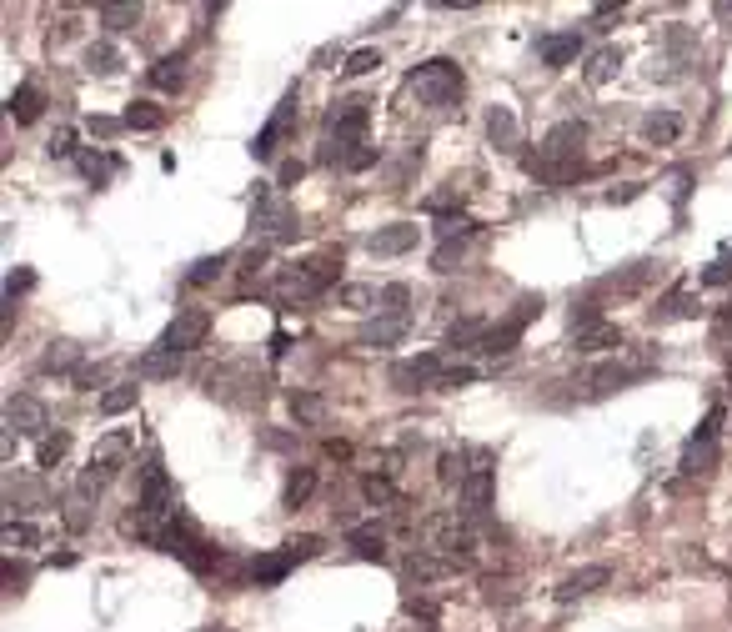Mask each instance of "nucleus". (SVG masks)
Segmentation results:
<instances>
[{"mask_svg":"<svg viewBox=\"0 0 732 632\" xmlns=\"http://www.w3.org/2000/svg\"><path fill=\"white\" fill-rule=\"evenodd\" d=\"M492 487H497V467H492V457H487V452H472V472H467V482L457 487V492H462V512L482 517V512L492 507Z\"/></svg>","mask_w":732,"mask_h":632,"instance_id":"14","label":"nucleus"},{"mask_svg":"<svg viewBox=\"0 0 732 632\" xmlns=\"http://www.w3.org/2000/svg\"><path fill=\"white\" fill-rule=\"evenodd\" d=\"M582 146H587V126H582V121H557V126L542 136L532 171H537L542 181H572V176H577Z\"/></svg>","mask_w":732,"mask_h":632,"instance_id":"3","label":"nucleus"},{"mask_svg":"<svg viewBox=\"0 0 732 632\" xmlns=\"http://www.w3.org/2000/svg\"><path fill=\"white\" fill-rule=\"evenodd\" d=\"M66 452H71V437H66V432H56V437H41V447H36V462H41V467H56Z\"/></svg>","mask_w":732,"mask_h":632,"instance_id":"46","label":"nucleus"},{"mask_svg":"<svg viewBox=\"0 0 732 632\" xmlns=\"http://www.w3.org/2000/svg\"><path fill=\"white\" fill-rule=\"evenodd\" d=\"M722 261H727V266H732V246H727V256H722Z\"/></svg>","mask_w":732,"mask_h":632,"instance_id":"60","label":"nucleus"},{"mask_svg":"<svg viewBox=\"0 0 732 632\" xmlns=\"http://www.w3.org/2000/svg\"><path fill=\"white\" fill-rule=\"evenodd\" d=\"M116 66H121L116 46H106V41H101V46H91V51H86V71H91V76H111Z\"/></svg>","mask_w":732,"mask_h":632,"instance_id":"44","label":"nucleus"},{"mask_svg":"<svg viewBox=\"0 0 732 632\" xmlns=\"http://www.w3.org/2000/svg\"><path fill=\"white\" fill-rule=\"evenodd\" d=\"M577 51H582V36H577V31H562V36H542V41H537L542 66H572Z\"/></svg>","mask_w":732,"mask_h":632,"instance_id":"24","label":"nucleus"},{"mask_svg":"<svg viewBox=\"0 0 732 632\" xmlns=\"http://www.w3.org/2000/svg\"><path fill=\"white\" fill-rule=\"evenodd\" d=\"M442 372H447V362H442L437 352H422V357H412V362H397V367H392V387H397V392L442 387Z\"/></svg>","mask_w":732,"mask_h":632,"instance_id":"15","label":"nucleus"},{"mask_svg":"<svg viewBox=\"0 0 732 632\" xmlns=\"http://www.w3.org/2000/svg\"><path fill=\"white\" fill-rule=\"evenodd\" d=\"M361 497L372 502V507H392L397 502V487L387 477H361Z\"/></svg>","mask_w":732,"mask_h":632,"instance_id":"43","label":"nucleus"},{"mask_svg":"<svg viewBox=\"0 0 732 632\" xmlns=\"http://www.w3.org/2000/svg\"><path fill=\"white\" fill-rule=\"evenodd\" d=\"M657 322H687V316H697V296L692 291H672V296H662L657 301Z\"/></svg>","mask_w":732,"mask_h":632,"instance_id":"30","label":"nucleus"},{"mask_svg":"<svg viewBox=\"0 0 732 632\" xmlns=\"http://www.w3.org/2000/svg\"><path fill=\"white\" fill-rule=\"evenodd\" d=\"M346 547H351L361 562H387V532H382L377 522L351 527V532H346Z\"/></svg>","mask_w":732,"mask_h":632,"instance_id":"23","label":"nucleus"},{"mask_svg":"<svg viewBox=\"0 0 732 632\" xmlns=\"http://www.w3.org/2000/svg\"><path fill=\"white\" fill-rule=\"evenodd\" d=\"M316 552H321V537H291L281 552L251 557V562H246V577H251V582H261V587H271V582H281L296 562H306V557H316Z\"/></svg>","mask_w":732,"mask_h":632,"instance_id":"9","label":"nucleus"},{"mask_svg":"<svg viewBox=\"0 0 732 632\" xmlns=\"http://www.w3.org/2000/svg\"><path fill=\"white\" fill-rule=\"evenodd\" d=\"M71 151H76V136H71V131H61V136L51 141V156H71Z\"/></svg>","mask_w":732,"mask_h":632,"instance_id":"56","label":"nucleus"},{"mask_svg":"<svg viewBox=\"0 0 732 632\" xmlns=\"http://www.w3.org/2000/svg\"><path fill=\"white\" fill-rule=\"evenodd\" d=\"M422 537H427V552H442V557H462L472 547V512H437L422 522ZM467 562V557H462Z\"/></svg>","mask_w":732,"mask_h":632,"instance_id":"8","label":"nucleus"},{"mask_svg":"<svg viewBox=\"0 0 732 632\" xmlns=\"http://www.w3.org/2000/svg\"><path fill=\"white\" fill-rule=\"evenodd\" d=\"M407 301H412V291H407L402 281H392V286H382L377 311H382V316H412V311H407Z\"/></svg>","mask_w":732,"mask_h":632,"instance_id":"40","label":"nucleus"},{"mask_svg":"<svg viewBox=\"0 0 732 632\" xmlns=\"http://www.w3.org/2000/svg\"><path fill=\"white\" fill-rule=\"evenodd\" d=\"M717 427H722V407H712V412L702 417V427H697V437H717Z\"/></svg>","mask_w":732,"mask_h":632,"instance_id":"55","label":"nucleus"},{"mask_svg":"<svg viewBox=\"0 0 732 632\" xmlns=\"http://www.w3.org/2000/svg\"><path fill=\"white\" fill-rule=\"evenodd\" d=\"M206 332H211V316H206L201 306H186V311L171 316V327L161 332L156 352H176V357H186V352H196V347L206 342Z\"/></svg>","mask_w":732,"mask_h":632,"instance_id":"10","label":"nucleus"},{"mask_svg":"<svg viewBox=\"0 0 732 632\" xmlns=\"http://www.w3.org/2000/svg\"><path fill=\"white\" fill-rule=\"evenodd\" d=\"M251 231H256L266 246H276V241H291V236L301 231V221H296V206L286 201V191H261V196L251 201Z\"/></svg>","mask_w":732,"mask_h":632,"instance_id":"6","label":"nucleus"},{"mask_svg":"<svg viewBox=\"0 0 732 632\" xmlns=\"http://www.w3.org/2000/svg\"><path fill=\"white\" fill-rule=\"evenodd\" d=\"M161 547L171 552V557H181L191 572H211L216 567V547L201 537V527L186 517V512H176V522L166 527V537H161Z\"/></svg>","mask_w":732,"mask_h":632,"instance_id":"7","label":"nucleus"},{"mask_svg":"<svg viewBox=\"0 0 732 632\" xmlns=\"http://www.w3.org/2000/svg\"><path fill=\"white\" fill-rule=\"evenodd\" d=\"M617 66H622V51H617V46H602V51H592V56H587L582 76H587L592 86H602V81H612V76H617Z\"/></svg>","mask_w":732,"mask_h":632,"instance_id":"29","label":"nucleus"},{"mask_svg":"<svg viewBox=\"0 0 732 632\" xmlns=\"http://www.w3.org/2000/svg\"><path fill=\"white\" fill-rule=\"evenodd\" d=\"M372 96H341L326 111V146H321V166H336L351 146H366V121H372Z\"/></svg>","mask_w":732,"mask_h":632,"instance_id":"2","label":"nucleus"},{"mask_svg":"<svg viewBox=\"0 0 732 632\" xmlns=\"http://www.w3.org/2000/svg\"><path fill=\"white\" fill-rule=\"evenodd\" d=\"M116 126H126V121H111V116H91V131H96V136H111Z\"/></svg>","mask_w":732,"mask_h":632,"instance_id":"58","label":"nucleus"},{"mask_svg":"<svg viewBox=\"0 0 732 632\" xmlns=\"http://www.w3.org/2000/svg\"><path fill=\"white\" fill-rule=\"evenodd\" d=\"M572 347H577V352L622 347V327H617V322H602L592 306H582V311H572Z\"/></svg>","mask_w":732,"mask_h":632,"instance_id":"13","label":"nucleus"},{"mask_svg":"<svg viewBox=\"0 0 732 632\" xmlns=\"http://www.w3.org/2000/svg\"><path fill=\"white\" fill-rule=\"evenodd\" d=\"M407 91H412L422 106L447 111V106L462 96V66L447 61V56H432V61H422V66L407 76Z\"/></svg>","mask_w":732,"mask_h":632,"instance_id":"4","label":"nucleus"},{"mask_svg":"<svg viewBox=\"0 0 732 632\" xmlns=\"http://www.w3.org/2000/svg\"><path fill=\"white\" fill-rule=\"evenodd\" d=\"M377 66H382V56H377V51H351L341 71H346V76H366V71H377Z\"/></svg>","mask_w":732,"mask_h":632,"instance_id":"49","label":"nucleus"},{"mask_svg":"<svg viewBox=\"0 0 732 632\" xmlns=\"http://www.w3.org/2000/svg\"><path fill=\"white\" fill-rule=\"evenodd\" d=\"M126 452H131V432H106L101 442H96V452H91V467H86V477H81V487H106L116 472H121V462H126Z\"/></svg>","mask_w":732,"mask_h":632,"instance_id":"12","label":"nucleus"},{"mask_svg":"<svg viewBox=\"0 0 732 632\" xmlns=\"http://www.w3.org/2000/svg\"><path fill=\"white\" fill-rule=\"evenodd\" d=\"M31 281H36L31 271H11V276H6V301L16 306V296H21V291H31Z\"/></svg>","mask_w":732,"mask_h":632,"instance_id":"53","label":"nucleus"},{"mask_svg":"<svg viewBox=\"0 0 732 632\" xmlns=\"http://www.w3.org/2000/svg\"><path fill=\"white\" fill-rule=\"evenodd\" d=\"M532 316H542V296H522V301H517V311H507L502 322H492V332H487L482 352H487V357L512 352V347H517V337H522V327L532 322Z\"/></svg>","mask_w":732,"mask_h":632,"instance_id":"11","label":"nucleus"},{"mask_svg":"<svg viewBox=\"0 0 732 632\" xmlns=\"http://www.w3.org/2000/svg\"><path fill=\"white\" fill-rule=\"evenodd\" d=\"M642 136H647V141H657V146H672V141L682 136V121H677L672 111H652V116L642 121Z\"/></svg>","mask_w":732,"mask_h":632,"instance_id":"32","label":"nucleus"},{"mask_svg":"<svg viewBox=\"0 0 732 632\" xmlns=\"http://www.w3.org/2000/svg\"><path fill=\"white\" fill-rule=\"evenodd\" d=\"M186 81V56H161L156 66H151V86L156 91H176Z\"/></svg>","mask_w":732,"mask_h":632,"instance_id":"34","label":"nucleus"},{"mask_svg":"<svg viewBox=\"0 0 732 632\" xmlns=\"http://www.w3.org/2000/svg\"><path fill=\"white\" fill-rule=\"evenodd\" d=\"M407 327H412V316H377V322H366L356 332V342L361 347H397L407 337Z\"/></svg>","mask_w":732,"mask_h":632,"instance_id":"19","label":"nucleus"},{"mask_svg":"<svg viewBox=\"0 0 732 632\" xmlns=\"http://www.w3.org/2000/svg\"><path fill=\"white\" fill-rule=\"evenodd\" d=\"M136 372H141V377H176V372H181V357H176V352H151V357L136 362Z\"/></svg>","mask_w":732,"mask_h":632,"instance_id":"41","label":"nucleus"},{"mask_svg":"<svg viewBox=\"0 0 732 632\" xmlns=\"http://www.w3.org/2000/svg\"><path fill=\"white\" fill-rule=\"evenodd\" d=\"M301 171H306L301 161H281V171H276V191H286L291 181H301Z\"/></svg>","mask_w":732,"mask_h":632,"instance_id":"54","label":"nucleus"},{"mask_svg":"<svg viewBox=\"0 0 732 632\" xmlns=\"http://www.w3.org/2000/svg\"><path fill=\"white\" fill-rule=\"evenodd\" d=\"M722 16H732V6H722Z\"/></svg>","mask_w":732,"mask_h":632,"instance_id":"61","label":"nucleus"},{"mask_svg":"<svg viewBox=\"0 0 732 632\" xmlns=\"http://www.w3.org/2000/svg\"><path fill=\"white\" fill-rule=\"evenodd\" d=\"M632 196H642V186H622V191H607V201L617 206V201H632Z\"/></svg>","mask_w":732,"mask_h":632,"instance_id":"59","label":"nucleus"},{"mask_svg":"<svg viewBox=\"0 0 732 632\" xmlns=\"http://www.w3.org/2000/svg\"><path fill=\"white\" fill-rule=\"evenodd\" d=\"M647 372H652L647 362H637V367H617V362H612V367H597V372L587 377V392H592V397H607V392H617V387H627V382H642Z\"/></svg>","mask_w":732,"mask_h":632,"instance_id":"20","label":"nucleus"},{"mask_svg":"<svg viewBox=\"0 0 732 632\" xmlns=\"http://www.w3.org/2000/svg\"><path fill=\"white\" fill-rule=\"evenodd\" d=\"M141 6H131V0H106L101 6V26H111V31H131V26H141Z\"/></svg>","mask_w":732,"mask_h":632,"instance_id":"31","label":"nucleus"},{"mask_svg":"<svg viewBox=\"0 0 732 632\" xmlns=\"http://www.w3.org/2000/svg\"><path fill=\"white\" fill-rule=\"evenodd\" d=\"M121 121H126L131 131H161V126H166V111H161V106H151V101H131Z\"/></svg>","mask_w":732,"mask_h":632,"instance_id":"35","label":"nucleus"},{"mask_svg":"<svg viewBox=\"0 0 732 632\" xmlns=\"http://www.w3.org/2000/svg\"><path fill=\"white\" fill-rule=\"evenodd\" d=\"M487 136H492L497 151H517V116H512L507 106H492V116H487Z\"/></svg>","mask_w":732,"mask_h":632,"instance_id":"28","label":"nucleus"},{"mask_svg":"<svg viewBox=\"0 0 732 632\" xmlns=\"http://www.w3.org/2000/svg\"><path fill=\"white\" fill-rule=\"evenodd\" d=\"M336 271H341V251H321V256H311V261H301V266H286V271L276 276V296L306 301V296L326 291V286L336 281Z\"/></svg>","mask_w":732,"mask_h":632,"instance_id":"5","label":"nucleus"},{"mask_svg":"<svg viewBox=\"0 0 732 632\" xmlns=\"http://www.w3.org/2000/svg\"><path fill=\"white\" fill-rule=\"evenodd\" d=\"M607 582H612V567H607V562L577 567V572H567V577L557 582V602H582V597H592V592L607 587Z\"/></svg>","mask_w":732,"mask_h":632,"instance_id":"18","label":"nucleus"},{"mask_svg":"<svg viewBox=\"0 0 732 632\" xmlns=\"http://www.w3.org/2000/svg\"><path fill=\"white\" fill-rule=\"evenodd\" d=\"M136 407V387H111V392H101V412L106 417H121V412H131Z\"/></svg>","mask_w":732,"mask_h":632,"instance_id":"45","label":"nucleus"},{"mask_svg":"<svg viewBox=\"0 0 732 632\" xmlns=\"http://www.w3.org/2000/svg\"><path fill=\"white\" fill-rule=\"evenodd\" d=\"M41 111H46V91H41V86H31V81H26V86H16V91H11V116H16L21 126L41 121Z\"/></svg>","mask_w":732,"mask_h":632,"instance_id":"26","label":"nucleus"},{"mask_svg":"<svg viewBox=\"0 0 732 632\" xmlns=\"http://www.w3.org/2000/svg\"><path fill=\"white\" fill-rule=\"evenodd\" d=\"M6 547H31V542H41V532L31 527V522H6V537H0Z\"/></svg>","mask_w":732,"mask_h":632,"instance_id":"47","label":"nucleus"},{"mask_svg":"<svg viewBox=\"0 0 732 632\" xmlns=\"http://www.w3.org/2000/svg\"><path fill=\"white\" fill-rule=\"evenodd\" d=\"M457 261H462V241H442V246H437V256H432V266H437V271H457Z\"/></svg>","mask_w":732,"mask_h":632,"instance_id":"51","label":"nucleus"},{"mask_svg":"<svg viewBox=\"0 0 732 632\" xmlns=\"http://www.w3.org/2000/svg\"><path fill=\"white\" fill-rule=\"evenodd\" d=\"M366 246H372V256H402V251L417 246V226L412 221H392V226H382Z\"/></svg>","mask_w":732,"mask_h":632,"instance_id":"21","label":"nucleus"},{"mask_svg":"<svg viewBox=\"0 0 732 632\" xmlns=\"http://www.w3.org/2000/svg\"><path fill=\"white\" fill-rule=\"evenodd\" d=\"M452 567H462V557H442V552H412V557L402 562V577H407V582H432V577H442V572H452Z\"/></svg>","mask_w":732,"mask_h":632,"instance_id":"22","label":"nucleus"},{"mask_svg":"<svg viewBox=\"0 0 732 632\" xmlns=\"http://www.w3.org/2000/svg\"><path fill=\"white\" fill-rule=\"evenodd\" d=\"M46 427H51V417H46V407L36 397H11L6 402V432L11 437H51Z\"/></svg>","mask_w":732,"mask_h":632,"instance_id":"17","label":"nucleus"},{"mask_svg":"<svg viewBox=\"0 0 732 632\" xmlns=\"http://www.w3.org/2000/svg\"><path fill=\"white\" fill-rule=\"evenodd\" d=\"M296 106H301V101H296V91H286V96H281V106H276V116H271V121L261 126V136L251 141V156H256V161H271V156H276L281 136H286V131H291V121H296Z\"/></svg>","mask_w":732,"mask_h":632,"instance_id":"16","label":"nucleus"},{"mask_svg":"<svg viewBox=\"0 0 732 632\" xmlns=\"http://www.w3.org/2000/svg\"><path fill=\"white\" fill-rule=\"evenodd\" d=\"M226 261H231V256H221V251H216V256H201V261L186 271V286H211V281L226 271Z\"/></svg>","mask_w":732,"mask_h":632,"instance_id":"39","label":"nucleus"},{"mask_svg":"<svg viewBox=\"0 0 732 632\" xmlns=\"http://www.w3.org/2000/svg\"><path fill=\"white\" fill-rule=\"evenodd\" d=\"M487 332H492V322H482V316H467V322H457L452 332H447V347H457V352H482V342H487Z\"/></svg>","mask_w":732,"mask_h":632,"instance_id":"27","label":"nucleus"},{"mask_svg":"<svg viewBox=\"0 0 732 632\" xmlns=\"http://www.w3.org/2000/svg\"><path fill=\"white\" fill-rule=\"evenodd\" d=\"M727 392H732V377H727Z\"/></svg>","mask_w":732,"mask_h":632,"instance_id":"62","label":"nucleus"},{"mask_svg":"<svg viewBox=\"0 0 732 632\" xmlns=\"http://www.w3.org/2000/svg\"><path fill=\"white\" fill-rule=\"evenodd\" d=\"M266 256H271V246H251V251L241 256V276H256V271L266 266Z\"/></svg>","mask_w":732,"mask_h":632,"instance_id":"52","label":"nucleus"},{"mask_svg":"<svg viewBox=\"0 0 732 632\" xmlns=\"http://www.w3.org/2000/svg\"><path fill=\"white\" fill-rule=\"evenodd\" d=\"M176 487H171V477H166V467H161V457H151L146 467H141V497H136V517L126 522L131 532H141V537H166V527L176 522Z\"/></svg>","mask_w":732,"mask_h":632,"instance_id":"1","label":"nucleus"},{"mask_svg":"<svg viewBox=\"0 0 732 632\" xmlns=\"http://www.w3.org/2000/svg\"><path fill=\"white\" fill-rule=\"evenodd\" d=\"M76 387H86V392L101 387V367H81V372H76Z\"/></svg>","mask_w":732,"mask_h":632,"instance_id":"57","label":"nucleus"},{"mask_svg":"<svg viewBox=\"0 0 732 632\" xmlns=\"http://www.w3.org/2000/svg\"><path fill=\"white\" fill-rule=\"evenodd\" d=\"M717 467V437H692L687 452H682V472L687 477H707Z\"/></svg>","mask_w":732,"mask_h":632,"instance_id":"25","label":"nucleus"},{"mask_svg":"<svg viewBox=\"0 0 732 632\" xmlns=\"http://www.w3.org/2000/svg\"><path fill=\"white\" fill-rule=\"evenodd\" d=\"M291 412H296V417H306V422H321V417H326V402H321V397L296 392V397H291Z\"/></svg>","mask_w":732,"mask_h":632,"instance_id":"48","label":"nucleus"},{"mask_svg":"<svg viewBox=\"0 0 732 632\" xmlns=\"http://www.w3.org/2000/svg\"><path fill=\"white\" fill-rule=\"evenodd\" d=\"M76 166H81V176H86V181H96V186H106V181H111V171H116V161H111V156H101V151H76Z\"/></svg>","mask_w":732,"mask_h":632,"instance_id":"37","label":"nucleus"},{"mask_svg":"<svg viewBox=\"0 0 732 632\" xmlns=\"http://www.w3.org/2000/svg\"><path fill=\"white\" fill-rule=\"evenodd\" d=\"M311 492H316V472H311V467H296V472L286 477V492H281V502H286V507H301Z\"/></svg>","mask_w":732,"mask_h":632,"instance_id":"38","label":"nucleus"},{"mask_svg":"<svg viewBox=\"0 0 732 632\" xmlns=\"http://www.w3.org/2000/svg\"><path fill=\"white\" fill-rule=\"evenodd\" d=\"M61 507H66L61 517H66V527H71V532H86V527H91V487L66 492V502H61Z\"/></svg>","mask_w":732,"mask_h":632,"instance_id":"33","label":"nucleus"},{"mask_svg":"<svg viewBox=\"0 0 732 632\" xmlns=\"http://www.w3.org/2000/svg\"><path fill=\"white\" fill-rule=\"evenodd\" d=\"M81 362V347H71V342H56L46 357H41V372H71Z\"/></svg>","mask_w":732,"mask_h":632,"instance_id":"42","label":"nucleus"},{"mask_svg":"<svg viewBox=\"0 0 732 632\" xmlns=\"http://www.w3.org/2000/svg\"><path fill=\"white\" fill-rule=\"evenodd\" d=\"M377 296H382V291H372V286H356V281H351V286H341V301H346L351 311H366V306H372Z\"/></svg>","mask_w":732,"mask_h":632,"instance_id":"50","label":"nucleus"},{"mask_svg":"<svg viewBox=\"0 0 732 632\" xmlns=\"http://www.w3.org/2000/svg\"><path fill=\"white\" fill-rule=\"evenodd\" d=\"M467 472H472V452H442V457H437V477H442L447 487H462Z\"/></svg>","mask_w":732,"mask_h":632,"instance_id":"36","label":"nucleus"}]
</instances>
